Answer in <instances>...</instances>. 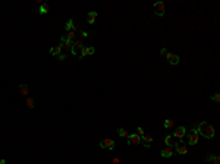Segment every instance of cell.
Instances as JSON below:
<instances>
[{
    "label": "cell",
    "mask_w": 220,
    "mask_h": 164,
    "mask_svg": "<svg viewBox=\"0 0 220 164\" xmlns=\"http://www.w3.org/2000/svg\"><path fill=\"white\" fill-rule=\"evenodd\" d=\"M185 135H186V127L185 126H178L176 129H175V132H173V138H176V139H179V141H182L183 138H185Z\"/></svg>",
    "instance_id": "5"
},
{
    "label": "cell",
    "mask_w": 220,
    "mask_h": 164,
    "mask_svg": "<svg viewBox=\"0 0 220 164\" xmlns=\"http://www.w3.org/2000/svg\"><path fill=\"white\" fill-rule=\"evenodd\" d=\"M160 54H161L163 57H166V56L169 54V50H167V49L164 47V49H161V50H160Z\"/></svg>",
    "instance_id": "29"
},
{
    "label": "cell",
    "mask_w": 220,
    "mask_h": 164,
    "mask_svg": "<svg viewBox=\"0 0 220 164\" xmlns=\"http://www.w3.org/2000/svg\"><path fill=\"white\" fill-rule=\"evenodd\" d=\"M166 57H167V60H169V63H170V65H178V63H179V56H178V54L169 53Z\"/></svg>",
    "instance_id": "13"
},
{
    "label": "cell",
    "mask_w": 220,
    "mask_h": 164,
    "mask_svg": "<svg viewBox=\"0 0 220 164\" xmlns=\"http://www.w3.org/2000/svg\"><path fill=\"white\" fill-rule=\"evenodd\" d=\"M211 163H213V164H220V157H219V155H213Z\"/></svg>",
    "instance_id": "28"
},
{
    "label": "cell",
    "mask_w": 220,
    "mask_h": 164,
    "mask_svg": "<svg viewBox=\"0 0 220 164\" xmlns=\"http://www.w3.org/2000/svg\"><path fill=\"white\" fill-rule=\"evenodd\" d=\"M164 11H166V8H164V3H163V2L154 3V13H156L157 16H163V15H164Z\"/></svg>",
    "instance_id": "8"
},
{
    "label": "cell",
    "mask_w": 220,
    "mask_h": 164,
    "mask_svg": "<svg viewBox=\"0 0 220 164\" xmlns=\"http://www.w3.org/2000/svg\"><path fill=\"white\" fill-rule=\"evenodd\" d=\"M65 30L69 32V31H76L78 28H76V25L73 24V21H72V19H69V21L66 22V25H65Z\"/></svg>",
    "instance_id": "17"
},
{
    "label": "cell",
    "mask_w": 220,
    "mask_h": 164,
    "mask_svg": "<svg viewBox=\"0 0 220 164\" xmlns=\"http://www.w3.org/2000/svg\"><path fill=\"white\" fill-rule=\"evenodd\" d=\"M210 100H211V101H214V103H219V101H220V94H219V92H216L214 95H211V97H210Z\"/></svg>",
    "instance_id": "25"
},
{
    "label": "cell",
    "mask_w": 220,
    "mask_h": 164,
    "mask_svg": "<svg viewBox=\"0 0 220 164\" xmlns=\"http://www.w3.org/2000/svg\"><path fill=\"white\" fill-rule=\"evenodd\" d=\"M192 130H195L198 135H202V136L207 138V139H211V138H214V135H216L214 127H213L210 123H207V122H201V123L195 125Z\"/></svg>",
    "instance_id": "1"
},
{
    "label": "cell",
    "mask_w": 220,
    "mask_h": 164,
    "mask_svg": "<svg viewBox=\"0 0 220 164\" xmlns=\"http://www.w3.org/2000/svg\"><path fill=\"white\" fill-rule=\"evenodd\" d=\"M85 46L82 44V40H75L73 41V46H72V49H71V54L72 56H78V53L84 49Z\"/></svg>",
    "instance_id": "3"
},
{
    "label": "cell",
    "mask_w": 220,
    "mask_h": 164,
    "mask_svg": "<svg viewBox=\"0 0 220 164\" xmlns=\"http://www.w3.org/2000/svg\"><path fill=\"white\" fill-rule=\"evenodd\" d=\"M79 37H81L82 40H85V38H88V37H90V32H88V31H82V30H81V34H79Z\"/></svg>",
    "instance_id": "26"
},
{
    "label": "cell",
    "mask_w": 220,
    "mask_h": 164,
    "mask_svg": "<svg viewBox=\"0 0 220 164\" xmlns=\"http://www.w3.org/2000/svg\"><path fill=\"white\" fill-rule=\"evenodd\" d=\"M97 16H98L97 12H90V13L87 15V22H88V24H94L95 19H97Z\"/></svg>",
    "instance_id": "16"
},
{
    "label": "cell",
    "mask_w": 220,
    "mask_h": 164,
    "mask_svg": "<svg viewBox=\"0 0 220 164\" xmlns=\"http://www.w3.org/2000/svg\"><path fill=\"white\" fill-rule=\"evenodd\" d=\"M56 57H57V60H60V62H65V60H66V59H68V54H66V53H63V51H62V53H60V54H57V56H56Z\"/></svg>",
    "instance_id": "24"
},
{
    "label": "cell",
    "mask_w": 220,
    "mask_h": 164,
    "mask_svg": "<svg viewBox=\"0 0 220 164\" xmlns=\"http://www.w3.org/2000/svg\"><path fill=\"white\" fill-rule=\"evenodd\" d=\"M185 139H186L188 145H197L198 141H200V135H198L195 130H189V132L185 135Z\"/></svg>",
    "instance_id": "2"
},
{
    "label": "cell",
    "mask_w": 220,
    "mask_h": 164,
    "mask_svg": "<svg viewBox=\"0 0 220 164\" xmlns=\"http://www.w3.org/2000/svg\"><path fill=\"white\" fill-rule=\"evenodd\" d=\"M113 163H115V164H119L121 160H119V158H113Z\"/></svg>",
    "instance_id": "31"
},
{
    "label": "cell",
    "mask_w": 220,
    "mask_h": 164,
    "mask_svg": "<svg viewBox=\"0 0 220 164\" xmlns=\"http://www.w3.org/2000/svg\"><path fill=\"white\" fill-rule=\"evenodd\" d=\"M49 11H50V8H49L47 3H40V8H38L40 15H46V13H49Z\"/></svg>",
    "instance_id": "15"
},
{
    "label": "cell",
    "mask_w": 220,
    "mask_h": 164,
    "mask_svg": "<svg viewBox=\"0 0 220 164\" xmlns=\"http://www.w3.org/2000/svg\"><path fill=\"white\" fill-rule=\"evenodd\" d=\"M19 94H21L22 97H28V94H30V88H28V85H27V84H21V85H19Z\"/></svg>",
    "instance_id": "14"
},
{
    "label": "cell",
    "mask_w": 220,
    "mask_h": 164,
    "mask_svg": "<svg viewBox=\"0 0 220 164\" xmlns=\"http://www.w3.org/2000/svg\"><path fill=\"white\" fill-rule=\"evenodd\" d=\"M173 154H175L173 146H164V148L161 149V152H160V155H161L163 158H170Z\"/></svg>",
    "instance_id": "10"
},
{
    "label": "cell",
    "mask_w": 220,
    "mask_h": 164,
    "mask_svg": "<svg viewBox=\"0 0 220 164\" xmlns=\"http://www.w3.org/2000/svg\"><path fill=\"white\" fill-rule=\"evenodd\" d=\"M173 149H175L178 154H181V155H185V154H188V148H186V145H185L182 141H178V142H175V145H173Z\"/></svg>",
    "instance_id": "4"
},
{
    "label": "cell",
    "mask_w": 220,
    "mask_h": 164,
    "mask_svg": "<svg viewBox=\"0 0 220 164\" xmlns=\"http://www.w3.org/2000/svg\"><path fill=\"white\" fill-rule=\"evenodd\" d=\"M128 146H134V145H140L141 144V136H138L137 133H129L128 136Z\"/></svg>",
    "instance_id": "6"
},
{
    "label": "cell",
    "mask_w": 220,
    "mask_h": 164,
    "mask_svg": "<svg viewBox=\"0 0 220 164\" xmlns=\"http://www.w3.org/2000/svg\"><path fill=\"white\" fill-rule=\"evenodd\" d=\"M91 54H94V47H84V49L79 51V59L82 60L84 57L91 56Z\"/></svg>",
    "instance_id": "11"
},
{
    "label": "cell",
    "mask_w": 220,
    "mask_h": 164,
    "mask_svg": "<svg viewBox=\"0 0 220 164\" xmlns=\"http://www.w3.org/2000/svg\"><path fill=\"white\" fill-rule=\"evenodd\" d=\"M211 160H213V154H207V155H205V161H207V163H211Z\"/></svg>",
    "instance_id": "30"
},
{
    "label": "cell",
    "mask_w": 220,
    "mask_h": 164,
    "mask_svg": "<svg viewBox=\"0 0 220 164\" xmlns=\"http://www.w3.org/2000/svg\"><path fill=\"white\" fill-rule=\"evenodd\" d=\"M25 106H27V107H28L30 110H32V108H34V106H35V100H34L32 97H27Z\"/></svg>",
    "instance_id": "18"
},
{
    "label": "cell",
    "mask_w": 220,
    "mask_h": 164,
    "mask_svg": "<svg viewBox=\"0 0 220 164\" xmlns=\"http://www.w3.org/2000/svg\"><path fill=\"white\" fill-rule=\"evenodd\" d=\"M73 46V41H69L66 37H60V47H62V51L63 50H71Z\"/></svg>",
    "instance_id": "9"
},
{
    "label": "cell",
    "mask_w": 220,
    "mask_h": 164,
    "mask_svg": "<svg viewBox=\"0 0 220 164\" xmlns=\"http://www.w3.org/2000/svg\"><path fill=\"white\" fill-rule=\"evenodd\" d=\"M163 126H164V129H170V127H173V126H175V120H172V119H166V120H164V123H163Z\"/></svg>",
    "instance_id": "21"
},
{
    "label": "cell",
    "mask_w": 220,
    "mask_h": 164,
    "mask_svg": "<svg viewBox=\"0 0 220 164\" xmlns=\"http://www.w3.org/2000/svg\"><path fill=\"white\" fill-rule=\"evenodd\" d=\"M151 142H153V136H151V135H144V136H141V144H142L145 148H150V146H151Z\"/></svg>",
    "instance_id": "12"
},
{
    "label": "cell",
    "mask_w": 220,
    "mask_h": 164,
    "mask_svg": "<svg viewBox=\"0 0 220 164\" xmlns=\"http://www.w3.org/2000/svg\"><path fill=\"white\" fill-rule=\"evenodd\" d=\"M60 53H62V47H60V44H59V46L51 47V50H50V54H51V56H57V54H60Z\"/></svg>",
    "instance_id": "20"
},
{
    "label": "cell",
    "mask_w": 220,
    "mask_h": 164,
    "mask_svg": "<svg viewBox=\"0 0 220 164\" xmlns=\"http://www.w3.org/2000/svg\"><path fill=\"white\" fill-rule=\"evenodd\" d=\"M75 37H76L75 31H69V32L66 34V38H68L69 41H75Z\"/></svg>",
    "instance_id": "23"
},
{
    "label": "cell",
    "mask_w": 220,
    "mask_h": 164,
    "mask_svg": "<svg viewBox=\"0 0 220 164\" xmlns=\"http://www.w3.org/2000/svg\"><path fill=\"white\" fill-rule=\"evenodd\" d=\"M137 135H138V136H144V135H145V133H144V129H142L141 126L137 127Z\"/></svg>",
    "instance_id": "27"
},
{
    "label": "cell",
    "mask_w": 220,
    "mask_h": 164,
    "mask_svg": "<svg viewBox=\"0 0 220 164\" xmlns=\"http://www.w3.org/2000/svg\"><path fill=\"white\" fill-rule=\"evenodd\" d=\"M100 146H101V148H106V149H110V151H113V149H115V141L110 139V138L103 139V141L100 142Z\"/></svg>",
    "instance_id": "7"
},
{
    "label": "cell",
    "mask_w": 220,
    "mask_h": 164,
    "mask_svg": "<svg viewBox=\"0 0 220 164\" xmlns=\"http://www.w3.org/2000/svg\"><path fill=\"white\" fill-rule=\"evenodd\" d=\"M118 133H119V136H121V138H128V136H129L128 130H126V129H123V127H119V129H118Z\"/></svg>",
    "instance_id": "22"
},
{
    "label": "cell",
    "mask_w": 220,
    "mask_h": 164,
    "mask_svg": "<svg viewBox=\"0 0 220 164\" xmlns=\"http://www.w3.org/2000/svg\"><path fill=\"white\" fill-rule=\"evenodd\" d=\"M173 139H175V138H173L172 135H167V136L164 138V144H166V146H173V145H175V142H176V141H173Z\"/></svg>",
    "instance_id": "19"
},
{
    "label": "cell",
    "mask_w": 220,
    "mask_h": 164,
    "mask_svg": "<svg viewBox=\"0 0 220 164\" xmlns=\"http://www.w3.org/2000/svg\"><path fill=\"white\" fill-rule=\"evenodd\" d=\"M0 164H6V160L5 158H0Z\"/></svg>",
    "instance_id": "32"
}]
</instances>
